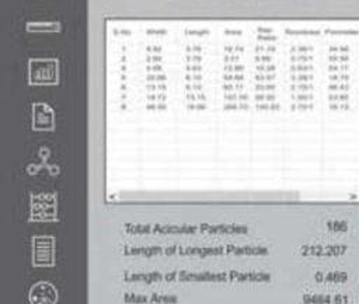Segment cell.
Wrapping results in <instances>:
<instances>
[{
    "instance_id": "6da1fadb",
    "label": "cell",
    "mask_w": 359,
    "mask_h": 304,
    "mask_svg": "<svg viewBox=\"0 0 359 304\" xmlns=\"http://www.w3.org/2000/svg\"><path fill=\"white\" fill-rule=\"evenodd\" d=\"M29 298L32 304H53L56 300V293L48 283H39L32 287Z\"/></svg>"
}]
</instances>
